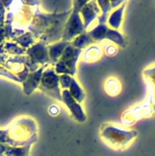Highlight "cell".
<instances>
[{"label":"cell","instance_id":"obj_1","mask_svg":"<svg viewBox=\"0 0 155 156\" xmlns=\"http://www.w3.org/2000/svg\"><path fill=\"white\" fill-rule=\"evenodd\" d=\"M72 9L60 13H46L40 6L33 9V15L27 31L30 32L36 41H42L46 45L61 41Z\"/></svg>","mask_w":155,"mask_h":156},{"label":"cell","instance_id":"obj_2","mask_svg":"<svg viewBox=\"0 0 155 156\" xmlns=\"http://www.w3.org/2000/svg\"><path fill=\"white\" fill-rule=\"evenodd\" d=\"M3 4L8 10L4 27L5 37L12 40L27 31L34 8L26 5L24 1L3 2Z\"/></svg>","mask_w":155,"mask_h":156},{"label":"cell","instance_id":"obj_3","mask_svg":"<svg viewBox=\"0 0 155 156\" xmlns=\"http://www.w3.org/2000/svg\"><path fill=\"white\" fill-rule=\"evenodd\" d=\"M8 129L10 146L20 147L30 143H35L37 140L36 123L29 117L18 119Z\"/></svg>","mask_w":155,"mask_h":156},{"label":"cell","instance_id":"obj_4","mask_svg":"<svg viewBox=\"0 0 155 156\" xmlns=\"http://www.w3.org/2000/svg\"><path fill=\"white\" fill-rule=\"evenodd\" d=\"M138 136V132L134 129H126L106 123L101 127L100 136L103 141L115 149H122L127 147Z\"/></svg>","mask_w":155,"mask_h":156},{"label":"cell","instance_id":"obj_5","mask_svg":"<svg viewBox=\"0 0 155 156\" xmlns=\"http://www.w3.org/2000/svg\"><path fill=\"white\" fill-rule=\"evenodd\" d=\"M87 2L88 1H81V0H75L72 2V11L65 24L62 41L71 42L76 37L87 31L86 29L84 28L83 20L80 14L81 9L86 4Z\"/></svg>","mask_w":155,"mask_h":156},{"label":"cell","instance_id":"obj_6","mask_svg":"<svg viewBox=\"0 0 155 156\" xmlns=\"http://www.w3.org/2000/svg\"><path fill=\"white\" fill-rule=\"evenodd\" d=\"M82 50L75 48L70 43L58 62L54 65V70L56 74L68 75L74 77L77 73V63L81 55Z\"/></svg>","mask_w":155,"mask_h":156},{"label":"cell","instance_id":"obj_7","mask_svg":"<svg viewBox=\"0 0 155 156\" xmlns=\"http://www.w3.org/2000/svg\"><path fill=\"white\" fill-rule=\"evenodd\" d=\"M39 88L43 93L58 101L62 102V91L59 86V76L53 66L47 67L41 77Z\"/></svg>","mask_w":155,"mask_h":156},{"label":"cell","instance_id":"obj_8","mask_svg":"<svg viewBox=\"0 0 155 156\" xmlns=\"http://www.w3.org/2000/svg\"><path fill=\"white\" fill-rule=\"evenodd\" d=\"M47 46L48 45L42 41H36L33 45L26 50V56L29 58L32 65L38 68L41 66H50Z\"/></svg>","mask_w":155,"mask_h":156},{"label":"cell","instance_id":"obj_9","mask_svg":"<svg viewBox=\"0 0 155 156\" xmlns=\"http://www.w3.org/2000/svg\"><path fill=\"white\" fill-rule=\"evenodd\" d=\"M62 102L68 108L71 117L76 121L79 122V123H84L86 121L87 117L83 108L81 104H79L75 99L71 97L68 90H62Z\"/></svg>","mask_w":155,"mask_h":156},{"label":"cell","instance_id":"obj_10","mask_svg":"<svg viewBox=\"0 0 155 156\" xmlns=\"http://www.w3.org/2000/svg\"><path fill=\"white\" fill-rule=\"evenodd\" d=\"M80 14L83 20L84 28L88 30V27L100 16L101 11L97 1L92 0L87 2L86 4L81 9Z\"/></svg>","mask_w":155,"mask_h":156},{"label":"cell","instance_id":"obj_11","mask_svg":"<svg viewBox=\"0 0 155 156\" xmlns=\"http://www.w3.org/2000/svg\"><path fill=\"white\" fill-rule=\"evenodd\" d=\"M49 66H50L49 65L41 66L37 70L29 73L27 79L21 83L24 94L27 95H30L35 90L39 88L43 73L44 70Z\"/></svg>","mask_w":155,"mask_h":156},{"label":"cell","instance_id":"obj_12","mask_svg":"<svg viewBox=\"0 0 155 156\" xmlns=\"http://www.w3.org/2000/svg\"><path fill=\"white\" fill-rule=\"evenodd\" d=\"M126 4H127V2L125 1L121 5L110 12L108 16L107 21H106L108 27L114 30H119L120 28L122 23L123 15H124Z\"/></svg>","mask_w":155,"mask_h":156},{"label":"cell","instance_id":"obj_13","mask_svg":"<svg viewBox=\"0 0 155 156\" xmlns=\"http://www.w3.org/2000/svg\"><path fill=\"white\" fill-rule=\"evenodd\" d=\"M71 42L61 41L47 46L48 47L49 58H50V66H54V65L58 62L63 52L65 51L67 46Z\"/></svg>","mask_w":155,"mask_h":156},{"label":"cell","instance_id":"obj_14","mask_svg":"<svg viewBox=\"0 0 155 156\" xmlns=\"http://www.w3.org/2000/svg\"><path fill=\"white\" fill-rule=\"evenodd\" d=\"M103 48L100 44H93L82 50L81 57L82 60L87 62H93L98 60L102 56Z\"/></svg>","mask_w":155,"mask_h":156},{"label":"cell","instance_id":"obj_15","mask_svg":"<svg viewBox=\"0 0 155 156\" xmlns=\"http://www.w3.org/2000/svg\"><path fill=\"white\" fill-rule=\"evenodd\" d=\"M108 28L109 27L106 24L98 23L94 28L91 30H88V32L94 43H100L106 40V34Z\"/></svg>","mask_w":155,"mask_h":156},{"label":"cell","instance_id":"obj_16","mask_svg":"<svg viewBox=\"0 0 155 156\" xmlns=\"http://www.w3.org/2000/svg\"><path fill=\"white\" fill-rule=\"evenodd\" d=\"M93 44H95V43L91 37L88 30L81 34L80 35L77 36L71 41V44L73 47L78 49H81L82 50L86 49L87 47Z\"/></svg>","mask_w":155,"mask_h":156},{"label":"cell","instance_id":"obj_17","mask_svg":"<svg viewBox=\"0 0 155 156\" xmlns=\"http://www.w3.org/2000/svg\"><path fill=\"white\" fill-rule=\"evenodd\" d=\"M106 40L118 47H125L126 46V39L119 30H114L109 27L106 32Z\"/></svg>","mask_w":155,"mask_h":156},{"label":"cell","instance_id":"obj_18","mask_svg":"<svg viewBox=\"0 0 155 156\" xmlns=\"http://www.w3.org/2000/svg\"><path fill=\"white\" fill-rule=\"evenodd\" d=\"M70 94L74 99H75L79 104H81L85 99V93L78 82L74 77L71 78V85L68 88Z\"/></svg>","mask_w":155,"mask_h":156},{"label":"cell","instance_id":"obj_19","mask_svg":"<svg viewBox=\"0 0 155 156\" xmlns=\"http://www.w3.org/2000/svg\"><path fill=\"white\" fill-rule=\"evenodd\" d=\"M121 82L116 78H109L104 84V89L106 94L110 96H115L121 91Z\"/></svg>","mask_w":155,"mask_h":156},{"label":"cell","instance_id":"obj_20","mask_svg":"<svg viewBox=\"0 0 155 156\" xmlns=\"http://www.w3.org/2000/svg\"><path fill=\"white\" fill-rule=\"evenodd\" d=\"M12 41L26 50L36 42L32 34L29 31H26L24 34L14 38Z\"/></svg>","mask_w":155,"mask_h":156},{"label":"cell","instance_id":"obj_21","mask_svg":"<svg viewBox=\"0 0 155 156\" xmlns=\"http://www.w3.org/2000/svg\"><path fill=\"white\" fill-rule=\"evenodd\" d=\"M97 2L98 4L99 7H100V11H101V14L97 18L98 23L106 24L108 16L112 11L110 5V1H108V0H98V1H97Z\"/></svg>","mask_w":155,"mask_h":156},{"label":"cell","instance_id":"obj_22","mask_svg":"<svg viewBox=\"0 0 155 156\" xmlns=\"http://www.w3.org/2000/svg\"><path fill=\"white\" fill-rule=\"evenodd\" d=\"M33 143H28L26 146L13 147L9 146L5 152V156H30V151Z\"/></svg>","mask_w":155,"mask_h":156},{"label":"cell","instance_id":"obj_23","mask_svg":"<svg viewBox=\"0 0 155 156\" xmlns=\"http://www.w3.org/2000/svg\"><path fill=\"white\" fill-rule=\"evenodd\" d=\"M4 49L5 52L9 54L15 56H24L26 55V50L20 47L18 44L14 41H8L4 43Z\"/></svg>","mask_w":155,"mask_h":156},{"label":"cell","instance_id":"obj_24","mask_svg":"<svg viewBox=\"0 0 155 156\" xmlns=\"http://www.w3.org/2000/svg\"><path fill=\"white\" fill-rule=\"evenodd\" d=\"M59 76V86L62 90H68L71 85V76L68 75H60Z\"/></svg>","mask_w":155,"mask_h":156},{"label":"cell","instance_id":"obj_25","mask_svg":"<svg viewBox=\"0 0 155 156\" xmlns=\"http://www.w3.org/2000/svg\"><path fill=\"white\" fill-rule=\"evenodd\" d=\"M102 48H103V50L107 56H115L117 52H118V49H117L116 46L110 42L105 44Z\"/></svg>","mask_w":155,"mask_h":156},{"label":"cell","instance_id":"obj_26","mask_svg":"<svg viewBox=\"0 0 155 156\" xmlns=\"http://www.w3.org/2000/svg\"><path fill=\"white\" fill-rule=\"evenodd\" d=\"M0 143L10 145V140L9 138V129H0Z\"/></svg>","mask_w":155,"mask_h":156},{"label":"cell","instance_id":"obj_27","mask_svg":"<svg viewBox=\"0 0 155 156\" xmlns=\"http://www.w3.org/2000/svg\"><path fill=\"white\" fill-rule=\"evenodd\" d=\"M6 9L5 8L2 1H0V28H2L5 26V14Z\"/></svg>","mask_w":155,"mask_h":156},{"label":"cell","instance_id":"obj_28","mask_svg":"<svg viewBox=\"0 0 155 156\" xmlns=\"http://www.w3.org/2000/svg\"><path fill=\"white\" fill-rule=\"evenodd\" d=\"M48 111L52 116H56L59 113V108H58L57 105H52L49 107Z\"/></svg>","mask_w":155,"mask_h":156},{"label":"cell","instance_id":"obj_29","mask_svg":"<svg viewBox=\"0 0 155 156\" xmlns=\"http://www.w3.org/2000/svg\"><path fill=\"white\" fill-rule=\"evenodd\" d=\"M125 1H122V0H114V1H110V5L111 7H112V10L117 9L119 6L121 5Z\"/></svg>","mask_w":155,"mask_h":156},{"label":"cell","instance_id":"obj_30","mask_svg":"<svg viewBox=\"0 0 155 156\" xmlns=\"http://www.w3.org/2000/svg\"><path fill=\"white\" fill-rule=\"evenodd\" d=\"M8 147H9V145L0 143V156H5V152Z\"/></svg>","mask_w":155,"mask_h":156},{"label":"cell","instance_id":"obj_31","mask_svg":"<svg viewBox=\"0 0 155 156\" xmlns=\"http://www.w3.org/2000/svg\"><path fill=\"white\" fill-rule=\"evenodd\" d=\"M5 38L6 37H5V27L0 28V44H2Z\"/></svg>","mask_w":155,"mask_h":156}]
</instances>
